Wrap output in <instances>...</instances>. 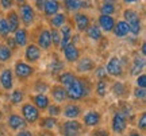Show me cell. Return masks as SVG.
<instances>
[{
    "mask_svg": "<svg viewBox=\"0 0 146 136\" xmlns=\"http://www.w3.org/2000/svg\"><path fill=\"white\" fill-rule=\"evenodd\" d=\"M66 88H68L66 94H68L69 99H72V100H80L81 97L87 96L89 92L88 88L85 89V82L81 81V79L76 78V77H74V79L70 82V85H68Z\"/></svg>",
    "mask_w": 146,
    "mask_h": 136,
    "instance_id": "1",
    "label": "cell"
},
{
    "mask_svg": "<svg viewBox=\"0 0 146 136\" xmlns=\"http://www.w3.org/2000/svg\"><path fill=\"white\" fill-rule=\"evenodd\" d=\"M126 19V23L129 26L130 32H133L134 35H138L141 31V22H139V15L138 12H135L134 10H126L123 14Z\"/></svg>",
    "mask_w": 146,
    "mask_h": 136,
    "instance_id": "2",
    "label": "cell"
},
{
    "mask_svg": "<svg viewBox=\"0 0 146 136\" xmlns=\"http://www.w3.org/2000/svg\"><path fill=\"white\" fill-rule=\"evenodd\" d=\"M22 113H23V117L25 120L29 121V123H34V121L38 120L39 117V110L35 105L33 104H25L23 108H22Z\"/></svg>",
    "mask_w": 146,
    "mask_h": 136,
    "instance_id": "3",
    "label": "cell"
},
{
    "mask_svg": "<svg viewBox=\"0 0 146 136\" xmlns=\"http://www.w3.org/2000/svg\"><path fill=\"white\" fill-rule=\"evenodd\" d=\"M106 72L111 76H114V77H119L122 76V72H123V69H122V62H120L119 58H111L110 59V62L107 63V68H106Z\"/></svg>",
    "mask_w": 146,
    "mask_h": 136,
    "instance_id": "4",
    "label": "cell"
},
{
    "mask_svg": "<svg viewBox=\"0 0 146 136\" xmlns=\"http://www.w3.org/2000/svg\"><path fill=\"white\" fill-rule=\"evenodd\" d=\"M81 131V125H80V123L77 121H66L64 127L61 128V132H62L64 136H78Z\"/></svg>",
    "mask_w": 146,
    "mask_h": 136,
    "instance_id": "5",
    "label": "cell"
},
{
    "mask_svg": "<svg viewBox=\"0 0 146 136\" xmlns=\"http://www.w3.org/2000/svg\"><path fill=\"white\" fill-rule=\"evenodd\" d=\"M33 72L34 70H33L31 66H29L25 62H18L15 65V73L19 78H27V77H30L33 74Z\"/></svg>",
    "mask_w": 146,
    "mask_h": 136,
    "instance_id": "6",
    "label": "cell"
},
{
    "mask_svg": "<svg viewBox=\"0 0 146 136\" xmlns=\"http://www.w3.org/2000/svg\"><path fill=\"white\" fill-rule=\"evenodd\" d=\"M62 51H64L65 58H66V61H69V62H74V61L78 59V50L73 43H68L62 49Z\"/></svg>",
    "mask_w": 146,
    "mask_h": 136,
    "instance_id": "7",
    "label": "cell"
},
{
    "mask_svg": "<svg viewBox=\"0 0 146 136\" xmlns=\"http://www.w3.org/2000/svg\"><path fill=\"white\" fill-rule=\"evenodd\" d=\"M112 129L116 133H120L126 129V117L123 113H116L112 119Z\"/></svg>",
    "mask_w": 146,
    "mask_h": 136,
    "instance_id": "8",
    "label": "cell"
},
{
    "mask_svg": "<svg viewBox=\"0 0 146 136\" xmlns=\"http://www.w3.org/2000/svg\"><path fill=\"white\" fill-rule=\"evenodd\" d=\"M21 16H22V20L25 24H30L34 19V11L29 4H25L21 7Z\"/></svg>",
    "mask_w": 146,
    "mask_h": 136,
    "instance_id": "9",
    "label": "cell"
},
{
    "mask_svg": "<svg viewBox=\"0 0 146 136\" xmlns=\"http://www.w3.org/2000/svg\"><path fill=\"white\" fill-rule=\"evenodd\" d=\"M39 57H41V50H39V47L35 46V45L27 46V49H26L27 61H30V62H36V61L39 59Z\"/></svg>",
    "mask_w": 146,
    "mask_h": 136,
    "instance_id": "10",
    "label": "cell"
},
{
    "mask_svg": "<svg viewBox=\"0 0 146 136\" xmlns=\"http://www.w3.org/2000/svg\"><path fill=\"white\" fill-rule=\"evenodd\" d=\"M43 10H45V14H46L47 16H53L58 12L60 4H58L57 0H46V1H45V5H43Z\"/></svg>",
    "mask_w": 146,
    "mask_h": 136,
    "instance_id": "11",
    "label": "cell"
},
{
    "mask_svg": "<svg viewBox=\"0 0 146 136\" xmlns=\"http://www.w3.org/2000/svg\"><path fill=\"white\" fill-rule=\"evenodd\" d=\"M99 23H100V27H102L106 32H110L114 30L115 22H114V19L111 18V15H102L99 19Z\"/></svg>",
    "mask_w": 146,
    "mask_h": 136,
    "instance_id": "12",
    "label": "cell"
},
{
    "mask_svg": "<svg viewBox=\"0 0 146 136\" xmlns=\"http://www.w3.org/2000/svg\"><path fill=\"white\" fill-rule=\"evenodd\" d=\"M8 125L11 127V129H19V128H25L26 127V120L22 119L18 115H11L8 119Z\"/></svg>",
    "mask_w": 146,
    "mask_h": 136,
    "instance_id": "13",
    "label": "cell"
},
{
    "mask_svg": "<svg viewBox=\"0 0 146 136\" xmlns=\"http://www.w3.org/2000/svg\"><path fill=\"white\" fill-rule=\"evenodd\" d=\"M38 45H39V47L45 49V50H47L49 47L52 46V38H50V32L47 31V30H43L39 34V37H38Z\"/></svg>",
    "mask_w": 146,
    "mask_h": 136,
    "instance_id": "14",
    "label": "cell"
},
{
    "mask_svg": "<svg viewBox=\"0 0 146 136\" xmlns=\"http://www.w3.org/2000/svg\"><path fill=\"white\" fill-rule=\"evenodd\" d=\"M0 82L3 85V88L7 90H10L12 88V72L10 69H5L4 72L0 76Z\"/></svg>",
    "mask_w": 146,
    "mask_h": 136,
    "instance_id": "15",
    "label": "cell"
},
{
    "mask_svg": "<svg viewBox=\"0 0 146 136\" xmlns=\"http://www.w3.org/2000/svg\"><path fill=\"white\" fill-rule=\"evenodd\" d=\"M7 24H8V28H10V32H15L18 28H19V18L16 15V12H10L7 15Z\"/></svg>",
    "mask_w": 146,
    "mask_h": 136,
    "instance_id": "16",
    "label": "cell"
},
{
    "mask_svg": "<svg viewBox=\"0 0 146 136\" xmlns=\"http://www.w3.org/2000/svg\"><path fill=\"white\" fill-rule=\"evenodd\" d=\"M74 20H76V26H77L78 31H85L89 26V19L87 15L84 14H77L74 16Z\"/></svg>",
    "mask_w": 146,
    "mask_h": 136,
    "instance_id": "17",
    "label": "cell"
},
{
    "mask_svg": "<svg viewBox=\"0 0 146 136\" xmlns=\"http://www.w3.org/2000/svg\"><path fill=\"white\" fill-rule=\"evenodd\" d=\"M99 121H100V115L98 112H88L87 115L84 116V123H85V125L88 127L98 125Z\"/></svg>",
    "mask_w": 146,
    "mask_h": 136,
    "instance_id": "18",
    "label": "cell"
},
{
    "mask_svg": "<svg viewBox=\"0 0 146 136\" xmlns=\"http://www.w3.org/2000/svg\"><path fill=\"white\" fill-rule=\"evenodd\" d=\"M114 32L116 37H126L130 30H129V26H127V23L126 22H118V24H115L114 26Z\"/></svg>",
    "mask_w": 146,
    "mask_h": 136,
    "instance_id": "19",
    "label": "cell"
},
{
    "mask_svg": "<svg viewBox=\"0 0 146 136\" xmlns=\"http://www.w3.org/2000/svg\"><path fill=\"white\" fill-rule=\"evenodd\" d=\"M34 104H35V106L38 108V109H46L47 106H49V99H47L45 94H36L35 97H34Z\"/></svg>",
    "mask_w": 146,
    "mask_h": 136,
    "instance_id": "20",
    "label": "cell"
},
{
    "mask_svg": "<svg viewBox=\"0 0 146 136\" xmlns=\"http://www.w3.org/2000/svg\"><path fill=\"white\" fill-rule=\"evenodd\" d=\"M78 115H80V108L74 104L68 105V106L64 109V116H66L69 119H74V117H77Z\"/></svg>",
    "mask_w": 146,
    "mask_h": 136,
    "instance_id": "21",
    "label": "cell"
},
{
    "mask_svg": "<svg viewBox=\"0 0 146 136\" xmlns=\"http://www.w3.org/2000/svg\"><path fill=\"white\" fill-rule=\"evenodd\" d=\"M15 43L18 46H26L27 43V32L26 30H16L15 31Z\"/></svg>",
    "mask_w": 146,
    "mask_h": 136,
    "instance_id": "22",
    "label": "cell"
},
{
    "mask_svg": "<svg viewBox=\"0 0 146 136\" xmlns=\"http://www.w3.org/2000/svg\"><path fill=\"white\" fill-rule=\"evenodd\" d=\"M53 97L57 100L58 102H61L64 100H66L68 97V94H66V90L61 88V86H54L53 88Z\"/></svg>",
    "mask_w": 146,
    "mask_h": 136,
    "instance_id": "23",
    "label": "cell"
},
{
    "mask_svg": "<svg viewBox=\"0 0 146 136\" xmlns=\"http://www.w3.org/2000/svg\"><path fill=\"white\" fill-rule=\"evenodd\" d=\"M81 0H65V7H66V10L70 11V12H74V11H77L78 8H81L83 5H81Z\"/></svg>",
    "mask_w": 146,
    "mask_h": 136,
    "instance_id": "24",
    "label": "cell"
},
{
    "mask_svg": "<svg viewBox=\"0 0 146 136\" xmlns=\"http://www.w3.org/2000/svg\"><path fill=\"white\" fill-rule=\"evenodd\" d=\"M92 68H94V65H92V61L89 58H84L78 63V72H81V73L89 72V70H92Z\"/></svg>",
    "mask_w": 146,
    "mask_h": 136,
    "instance_id": "25",
    "label": "cell"
},
{
    "mask_svg": "<svg viewBox=\"0 0 146 136\" xmlns=\"http://www.w3.org/2000/svg\"><path fill=\"white\" fill-rule=\"evenodd\" d=\"M143 66H145V59H143V58H137L135 61H134L133 68H131V73H133V74H138L142 69H143Z\"/></svg>",
    "mask_w": 146,
    "mask_h": 136,
    "instance_id": "26",
    "label": "cell"
},
{
    "mask_svg": "<svg viewBox=\"0 0 146 136\" xmlns=\"http://www.w3.org/2000/svg\"><path fill=\"white\" fill-rule=\"evenodd\" d=\"M65 18L66 16L64 15V14H57V15L53 16V19L50 20L53 27H61L64 26V23H65Z\"/></svg>",
    "mask_w": 146,
    "mask_h": 136,
    "instance_id": "27",
    "label": "cell"
},
{
    "mask_svg": "<svg viewBox=\"0 0 146 136\" xmlns=\"http://www.w3.org/2000/svg\"><path fill=\"white\" fill-rule=\"evenodd\" d=\"M11 58V50L4 45H0V61L1 62H7Z\"/></svg>",
    "mask_w": 146,
    "mask_h": 136,
    "instance_id": "28",
    "label": "cell"
},
{
    "mask_svg": "<svg viewBox=\"0 0 146 136\" xmlns=\"http://www.w3.org/2000/svg\"><path fill=\"white\" fill-rule=\"evenodd\" d=\"M88 35L91 39H94V41H98L102 38V31H100V28L98 26H92L88 28Z\"/></svg>",
    "mask_w": 146,
    "mask_h": 136,
    "instance_id": "29",
    "label": "cell"
},
{
    "mask_svg": "<svg viewBox=\"0 0 146 136\" xmlns=\"http://www.w3.org/2000/svg\"><path fill=\"white\" fill-rule=\"evenodd\" d=\"M73 79H74V76H73L72 73H64L60 76V82H61L64 86L70 85V82H72Z\"/></svg>",
    "mask_w": 146,
    "mask_h": 136,
    "instance_id": "30",
    "label": "cell"
},
{
    "mask_svg": "<svg viewBox=\"0 0 146 136\" xmlns=\"http://www.w3.org/2000/svg\"><path fill=\"white\" fill-rule=\"evenodd\" d=\"M56 124H57V121H56V119H53V116H52V117H47V119H43V120L41 121V127L47 128V129L54 128V127H56Z\"/></svg>",
    "mask_w": 146,
    "mask_h": 136,
    "instance_id": "31",
    "label": "cell"
},
{
    "mask_svg": "<svg viewBox=\"0 0 146 136\" xmlns=\"http://www.w3.org/2000/svg\"><path fill=\"white\" fill-rule=\"evenodd\" d=\"M115 12V7L112 3H104V4L102 5V14L103 15H111V14H114Z\"/></svg>",
    "mask_w": 146,
    "mask_h": 136,
    "instance_id": "32",
    "label": "cell"
},
{
    "mask_svg": "<svg viewBox=\"0 0 146 136\" xmlns=\"http://www.w3.org/2000/svg\"><path fill=\"white\" fill-rule=\"evenodd\" d=\"M112 92H114L116 96H122V94L126 93V86L122 82H116L114 85V88H112Z\"/></svg>",
    "mask_w": 146,
    "mask_h": 136,
    "instance_id": "33",
    "label": "cell"
},
{
    "mask_svg": "<svg viewBox=\"0 0 146 136\" xmlns=\"http://www.w3.org/2000/svg\"><path fill=\"white\" fill-rule=\"evenodd\" d=\"M96 92L100 97H103L106 93H107V85H106L104 81H99L98 85H96Z\"/></svg>",
    "mask_w": 146,
    "mask_h": 136,
    "instance_id": "34",
    "label": "cell"
},
{
    "mask_svg": "<svg viewBox=\"0 0 146 136\" xmlns=\"http://www.w3.org/2000/svg\"><path fill=\"white\" fill-rule=\"evenodd\" d=\"M10 32V28H8V24H7V20L5 19H0V35L3 37H7Z\"/></svg>",
    "mask_w": 146,
    "mask_h": 136,
    "instance_id": "35",
    "label": "cell"
},
{
    "mask_svg": "<svg viewBox=\"0 0 146 136\" xmlns=\"http://www.w3.org/2000/svg\"><path fill=\"white\" fill-rule=\"evenodd\" d=\"M10 99H11V101H12L14 104H19V102L22 101V99H23V93H22L21 90H15L14 93L11 94Z\"/></svg>",
    "mask_w": 146,
    "mask_h": 136,
    "instance_id": "36",
    "label": "cell"
},
{
    "mask_svg": "<svg viewBox=\"0 0 146 136\" xmlns=\"http://www.w3.org/2000/svg\"><path fill=\"white\" fill-rule=\"evenodd\" d=\"M62 68H64V63L61 62V61L54 59V61L52 62V73H58Z\"/></svg>",
    "mask_w": 146,
    "mask_h": 136,
    "instance_id": "37",
    "label": "cell"
},
{
    "mask_svg": "<svg viewBox=\"0 0 146 136\" xmlns=\"http://www.w3.org/2000/svg\"><path fill=\"white\" fill-rule=\"evenodd\" d=\"M50 38H52V42L54 43V45H60V41H61V37H60V34H58L57 30H53L52 32H50Z\"/></svg>",
    "mask_w": 146,
    "mask_h": 136,
    "instance_id": "38",
    "label": "cell"
},
{
    "mask_svg": "<svg viewBox=\"0 0 146 136\" xmlns=\"http://www.w3.org/2000/svg\"><path fill=\"white\" fill-rule=\"evenodd\" d=\"M137 85H138V88H145L146 86V76L145 74H142V76H139V77L137 78Z\"/></svg>",
    "mask_w": 146,
    "mask_h": 136,
    "instance_id": "39",
    "label": "cell"
},
{
    "mask_svg": "<svg viewBox=\"0 0 146 136\" xmlns=\"http://www.w3.org/2000/svg\"><path fill=\"white\" fill-rule=\"evenodd\" d=\"M35 89L38 90L39 93H45V92H46V90H47V85H46V84H42L41 81H38V82H36Z\"/></svg>",
    "mask_w": 146,
    "mask_h": 136,
    "instance_id": "40",
    "label": "cell"
},
{
    "mask_svg": "<svg viewBox=\"0 0 146 136\" xmlns=\"http://www.w3.org/2000/svg\"><path fill=\"white\" fill-rule=\"evenodd\" d=\"M49 113L52 116H57L61 113V109L58 106H56V105H53V106H49Z\"/></svg>",
    "mask_w": 146,
    "mask_h": 136,
    "instance_id": "41",
    "label": "cell"
},
{
    "mask_svg": "<svg viewBox=\"0 0 146 136\" xmlns=\"http://www.w3.org/2000/svg\"><path fill=\"white\" fill-rule=\"evenodd\" d=\"M135 96L138 97V99H145V88H138V89L135 90Z\"/></svg>",
    "mask_w": 146,
    "mask_h": 136,
    "instance_id": "42",
    "label": "cell"
},
{
    "mask_svg": "<svg viewBox=\"0 0 146 136\" xmlns=\"http://www.w3.org/2000/svg\"><path fill=\"white\" fill-rule=\"evenodd\" d=\"M61 32H62V37H70V27L69 26H61Z\"/></svg>",
    "mask_w": 146,
    "mask_h": 136,
    "instance_id": "43",
    "label": "cell"
},
{
    "mask_svg": "<svg viewBox=\"0 0 146 136\" xmlns=\"http://www.w3.org/2000/svg\"><path fill=\"white\" fill-rule=\"evenodd\" d=\"M0 4H1V7L4 10H8L11 7V4H12V0H0Z\"/></svg>",
    "mask_w": 146,
    "mask_h": 136,
    "instance_id": "44",
    "label": "cell"
},
{
    "mask_svg": "<svg viewBox=\"0 0 146 136\" xmlns=\"http://www.w3.org/2000/svg\"><path fill=\"white\" fill-rule=\"evenodd\" d=\"M96 76L98 77H100V78H104L106 76H107V72H106L104 68H99L98 70H96Z\"/></svg>",
    "mask_w": 146,
    "mask_h": 136,
    "instance_id": "45",
    "label": "cell"
},
{
    "mask_svg": "<svg viewBox=\"0 0 146 136\" xmlns=\"http://www.w3.org/2000/svg\"><path fill=\"white\" fill-rule=\"evenodd\" d=\"M16 46V43H15V39H12V38H8L7 39V47L10 49V50H14Z\"/></svg>",
    "mask_w": 146,
    "mask_h": 136,
    "instance_id": "46",
    "label": "cell"
},
{
    "mask_svg": "<svg viewBox=\"0 0 146 136\" xmlns=\"http://www.w3.org/2000/svg\"><path fill=\"white\" fill-rule=\"evenodd\" d=\"M138 127H139V128H142V129L146 127V115H145V113L141 116V120L138 121Z\"/></svg>",
    "mask_w": 146,
    "mask_h": 136,
    "instance_id": "47",
    "label": "cell"
},
{
    "mask_svg": "<svg viewBox=\"0 0 146 136\" xmlns=\"http://www.w3.org/2000/svg\"><path fill=\"white\" fill-rule=\"evenodd\" d=\"M92 136H108V132L104 131V129H96L92 133Z\"/></svg>",
    "mask_w": 146,
    "mask_h": 136,
    "instance_id": "48",
    "label": "cell"
},
{
    "mask_svg": "<svg viewBox=\"0 0 146 136\" xmlns=\"http://www.w3.org/2000/svg\"><path fill=\"white\" fill-rule=\"evenodd\" d=\"M45 1H46V0H36V7H38V10H42V8H43Z\"/></svg>",
    "mask_w": 146,
    "mask_h": 136,
    "instance_id": "49",
    "label": "cell"
},
{
    "mask_svg": "<svg viewBox=\"0 0 146 136\" xmlns=\"http://www.w3.org/2000/svg\"><path fill=\"white\" fill-rule=\"evenodd\" d=\"M16 136H33V135H31V132H29V131H22V132H19Z\"/></svg>",
    "mask_w": 146,
    "mask_h": 136,
    "instance_id": "50",
    "label": "cell"
},
{
    "mask_svg": "<svg viewBox=\"0 0 146 136\" xmlns=\"http://www.w3.org/2000/svg\"><path fill=\"white\" fill-rule=\"evenodd\" d=\"M141 51H142V54H146V45H145V43L142 45V50H141Z\"/></svg>",
    "mask_w": 146,
    "mask_h": 136,
    "instance_id": "51",
    "label": "cell"
},
{
    "mask_svg": "<svg viewBox=\"0 0 146 136\" xmlns=\"http://www.w3.org/2000/svg\"><path fill=\"white\" fill-rule=\"evenodd\" d=\"M125 3H129V4H131V3H135V1H138V0H123Z\"/></svg>",
    "mask_w": 146,
    "mask_h": 136,
    "instance_id": "52",
    "label": "cell"
},
{
    "mask_svg": "<svg viewBox=\"0 0 146 136\" xmlns=\"http://www.w3.org/2000/svg\"><path fill=\"white\" fill-rule=\"evenodd\" d=\"M129 136H139V133H137V132H131Z\"/></svg>",
    "mask_w": 146,
    "mask_h": 136,
    "instance_id": "53",
    "label": "cell"
},
{
    "mask_svg": "<svg viewBox=\"0 0 146 136\" xmlns=\"http://www.w3.org/2000/svg\"><path fill=\"white\" fill-rule=\"evenodd\" d=\"M18 3H25V0H16Z\"/></svg>",
    "mask_w": 146,
    "mask_h": 136,
    "instance_id": "54",
    "label": "cell"
},
{
    "mask_svg": "<svg viewBox=\"0 0 146 136\" xmlns=\"http://www.w3.org/2000/svg\"><path fill=\"white\" fill-rule=\"evenodd\" d=\"M41 136H46V135H41Z\"/></svg>",
    "mask_w": 146,
    "mask_h": 136,
    "instance_id": "55",
    "label": "cell"
}]
</instances>
